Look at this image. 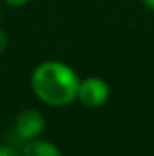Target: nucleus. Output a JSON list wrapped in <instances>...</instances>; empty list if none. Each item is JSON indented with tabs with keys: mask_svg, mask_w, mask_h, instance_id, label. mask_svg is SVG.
I'll list each match as a JSON object with an SVG mask.
<instances>
[{
	"mask_svg": "<svg viewBox=\"0 0 154 156\" xmlns=\"http://www.w3.org/2000/svg\"><path fill=\"white\" fill-rule=\"evenodd\" d=\"M78 75L60 60H45L31 75V89L40 102L51 107H65L76 100Z\"/></svg>",
	"mask_w": 154,
	"mask_h": 156,
	"instance_id": "nucleus-1",
	"label": "nucleus"
},
{
	"mask_svg": "<svg viewBox=\"0 0 154 156\" xmlns=\"http://www.w3.org/2000/svg\"><path fill=\"white\" fill-rule=\"evenodd\" d=\"M109 94H111V89H109V83L103 78L89 76L85 80H80L76 100L82 102L85 107L96 109V107H102V105L107 104Z\"/></svg>",
	"mask_w": 154,
	"mask_h": 156,
	"instance_id": "nucleus-2",
	"label": "nucleus"
},
{
	"mask_svg": "<svg viewBox=\"0 0 154 156\" xmlns=\"http://www.w3.org/2000/svg\"><path fill=\"white\" fill-rule=\"evenodd\" d=\"M44 129H45V118L37 109H24L15 118V131L26 142L40 138Z\"/></svg>",
	"mask_w": 154,
	"mask_h": 156,
	"instance_id": "nucleus-3",
	"label": "nucleus"
},
{
	"mask_svg": "<svg viewBox=\"0 0 154 156\" xmlns=\"http://www.w3.org/2000/svg\"><path fill=\"white\" fill-rule=\"evenodd\" d=\"M20 156H62V151L53 142L33 138L26 142V145L20 151Z\"/></svg>",
	"mask_w": 154,
	"mask_h": 156,
	"instance_id": "nucleus-4",
	"label": "nucleus"
},
{
	"mask_svg": "<svg viewBox=\"0 0 154 156\" xmlns=\"http://www.w3.org/2000/svg\"><path fill=\"white\" fill-rule=\"evenodd\" d=\"M0 156H20V153H18L15 147H11V145L0 144Z\"/></svg>",
	"mask_w": 154,
	"mask_h": 156,
	"instance_id": "nucleus-5",
	"label": "nucleus"
},
{
	"mask_svg": "<svg viewBox=\"0 0 154 156\" xmlns=\"http://www.w3.org/2000/svg\"><path fill=\"white\" fill-rule=\"evenodd\" d=\"M5 49H7V35L4 29H0V55H4Z\"/></svg>",
	"mask_w": 154,
	"mask_h": 156,
	"instance_id": "nucleus-6",
	"label": "nucleus"
},
{
	"mask_svg": "<svg viewBox=\"0 0 154 156\" xmlns=\"http://www.w3.org/2000/svg\"><path fill=\"white\" fill-rule=\"evenodd\" d=\"M7 5H13V7H22V5H26L29 0H4Z\"/></svg>",
	"mask_w": 154,
	"mask_h": 156,
	"instance_id": "nucleus-7",
	"label": "nucleus"
},
{
	"mask_svg": "<svg viewBox=\"0 0 154 156\" xmlns=\"http://www.w3.org/2000/svg\"><path fill=\"white\" fill-rule=\"evenodd\" d=\"M142 4L147 7V9H151V11H154V0H142Z\"/></svg>",
	"mask_w": 154,
	"mask_h": 156,
	"instance_id": "nucleus-8",
	"label": "nucleus"
},
{
	"mask_svg": "<svg viewBox=\"0 0 154 156\" xmlns=\"http://www.w3.org/2000/svg\"><path fill=\"white\" fill-rule=\"evenodd\" d=\"M0 15H2V11H0Z\"/></svg>",
	"mask_w": 154,
	"mask_h": 156,
	"instance_id": "nucleus-9",
	"label": "nucleus"
}]
</instances>
